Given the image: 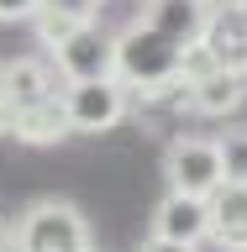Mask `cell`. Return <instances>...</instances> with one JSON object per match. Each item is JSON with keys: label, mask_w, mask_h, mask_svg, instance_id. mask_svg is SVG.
<instances>
[{"label": "cell", "mask_w": 247, "mask_h": 252, "mask_svg": "<svg viewBox=\"0 0 247 252\" xmlns=\"http://www.w3.org/2000/svg\"><path fill=\"white\" fill-rule=\"evenodd\" d=\"M47 11H58V16H69V21H79V27H84V21H100V5H106V0H42Z\"/></svg>", "instance_id": "obj_15"}, {"label": "cell", "mask_w": 247, "mask_h": 252, "mask_svg": "<svg viewBox=\"0 0 247 252\" xmlns=\"http://www.w3.org/2000/svg\"><path fill=\"white\" fill-rule=\"evenodd\" d=\"M0 252H11V231L5 226H0Z\"/></svg>", "instance_id": "obj_18"}, {"label": "cell", "mask_w": 247, "mask_h": 252, "mask_svg": "<svg viewBox=\"0 0 247 252\" xmlns=\"http://www.w3.org/2000/svg\"><path fill=\"white\" fill-rule=\"evenodd\" d=\"M53 68L69 84H79V79H116V37L100 32V21H90L69 42L53 47Z\"/></svg>", "instance_id": "obj_5"}, {"label": "cell", "mask_w": 247, "mask_h": 252, "mask_svg": "<svg viewBox=\"0 0 247 252\" xmlns=\"http://www.w3.org/2000/svg\"><path fill=\"white\" fill-rule=\"evenodd\" d=\"M11 137L27 142V147H53V142L69 137V116H63V90L47 94V100H32V105L11 110Z\"/></svg>", "instance_id": "obj_10"}, {"label": "cell", "mask_w": 247, "mask_h": 252, "mask_svg": "<svg viewBox=\"0 0 247 252\" xmlns=\"http://www.w3.org/2000/svg\"><path fill=\"white\" fill-rule=\"evenodd\" d=\"M0 74H5L11 110L32 105V100H47V94H58V68H53V58H11V63H0Z\"/></svg>", "instance_id": "obj_12"}, {"label": "cell", "mask_w": 247, "mask_h": 252, "mask_svg": "<svg viewBox=\"0 0 247 252\" xmlns=\"http://www.w3.org/2000/svg\"><path fill=\"white\" fill-rule=\"evenodd\" d=\"M42 11V0H0V27H16V21H32Z\"/></svg>", "instance_id": "obj_16"}, {"label": "cell", "mask_w": 247, "mask_h": 252, "mask_svg": "<svg viewBox=\"0 0 247 252\" xmlns=\"http://www.w3.org/2000/svg\"><path fill=\"white\" fill-rule=\"evenodd\" d=\"M205 0H147L142 5V21L153 32H163L169 42H179V47H195L200 42V27H205Z\"/></svg>", "instance_id": "obj_11"}, {"label": "cell", "mask_w": 247, "mask_h": 252, "mask_svg": "<svg viewBox=\"0 0 247 252\" xmlns=\"http://www.w3.org/2000/svg\"><path fill=\"white\" fill-rule=\"evenodd\" d=\"M179 63H184V47L169 42L163 32H153L142 16L116 32V79L132 90V100H174V105H184Z\"/></svg>", "instance_id": "obj_1"}, {"label": "cell", "mask_w": 247, "mask_h": 252, "mask_svg": "<svg viewBox=\"0 0 247 252\" xmlns=\"http://www.w3.org/2000/svg\"><path fill=\"white\" fill-rule=\"evenodd\" d=\"M153 236H169V242H184V247H200L211 236V205L200 194H179L169 189L153 210Z\"/></svg>", "instance_id": "obj_7"}, {"label": "cell", "mask_w": 247, "mask_h": 252, "mask_svg": "<svg viewBox=\"0 0 247 252\" xmlns=\"http://www.w3.org/2000/svg\"><path fill=\"white\" fill-rule=\"evenodd\" d=\"M126 110H132V90L121 79H79V84L63 90L69 131H84V137H100L110 126H121Z\"/></svg>", "instance_id": "obj_3"}, {"label": "cell", "mask_w": 247, "mask_h": 252, "mask_svg": "<svg viewBox=\"0 0 247 252\" xmlns=\"http://www.w3.org/2000/svg\"><path fill=\"white\" fill-rule=\"evenodd\" d=\"M163 173H169V189L211 200V194L221 189L216 137H174V142H169V158H163Z\"/></svg>", "instance_id": "obj_4"}, {"label": "cell", "mask_w": 247, "mask_h": 252, "mask_svg": "<svg viewBox=\"0 0 247 252\" xmlns=\"http://www.w3.org/2000/svg\"><path fill=\"white\" fill-rule=\"evenodd\" d=\"M200 47L211 53L216 68H232V74H247V11L237 0H211L200 27Z\"/></svg>", "instance_id": "obj_6"}, {"label": "cell", "mask_w": 247, "mask_h": 252, "mask_svg": "<svg viewBox=\"0 0 247 252\" xmlns=\"http://www.w3.org/2000/svg\"><path fill=\"white\" fill-rule=\"evenodd\" d=\"M247 100V74H232V68H211L195 84H184V110L195 116H232Z\"/></svg>", "instance_id": "obj_8"}, {"label": "cell", "mask_w": 247, "mask_h": 252, "mask_svg": "<svg viewBox=\"0 0 247 252\" xmlns=\"http://www.w3.org/2000/svg\"><path fill=\"white\" fill-rule=\"evenodd\" d=\"M142 252H200V247H184V242H169V236H147Z\"/></svg>", "instance_id": "obj_17"}, {"label": "cell", "mask_w": 247, "mask_h": 252, "mask_svg": "<svg viewBox=\"0 0 247 252\" xmlns=\"http://www.w3.org/2000/svg\"><path fill=\"white\" fill-rule=\"evenodd\" d=\"M16 252H90V220L69 200H37L16 220Z\"/></svg>", "instance_id": "obj_2"}, {"label": "cell", "mask_w": 247, "mask_h": 252, "mask_svg": "<svg viewBox=\"0 0 247 252\" xmlns=\"http://www.w3.org/2000/svg\"><path fill=\"white\" fill-rule=\"evenodd\" d=\"M221 153V184H247V126H226L216 137Z\"/></svg>", "instance_id": "obj_13"}, {"label": "cell", "mask_w": 247, "mask_h": 252, "mask_svg": "<svg viewBox=\"0 0 247 252\" xmlns=\"http://www.w3.org/2000/svg\"><path fill=\"white\" fill-rule=\"evenodd\" d=\"M237 5H242V11H247V0H237Z\"/></svg>", "instance_id": "obj_19"}, {"label": "cell", "mask_w": 247, "mask_h": 252, "mask_svg": "<svg viewBox=\"0 0 247 252\" xmlns=\"http://www.w3.org/2000/svg\"><path fill=\"white\" fill-rule=\"evenodd\" d=\"M211 236L221 252H247V184H221L211 194Z\"/></svg>", "instance_id": "obj_9"}, {"label": "cell", "mask_w": 247, "mask_h": 252, "mask_svg": "<svg viewBox=\"0 0 247 252\" xmlns=\"http://www.w3.org/2000/svg\"><path fill=\"white\" fill-rule=\"evenodd\" d=\"M32 27H37V42L53 53L58 42H69V37L79 32V21H69V16H58V11H47V5H42V11L32 16ZM84 27H90V21H84Z\"/></svg>", "instance_id": "obj_14"}, {"label": "cell", "mask_w": 247, "mask_h": 252, "mask_svg": "<svg viewBox=\"0 0 247 252\" xmlns=\"http://www.w3.org/2000/svg\"><path fill=\"white\" fill-rule=\"evenodd\" d=\"M205 5H211V0H205Z\"/></svg>", "instance_id": "obj_20"}]
</instances>
